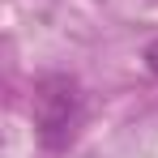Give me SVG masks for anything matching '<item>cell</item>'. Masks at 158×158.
I'll list each match as a JSON object with an SVG mask.
<instances>
[{"instance_id":"obj_1","label":"cell","mask_w":158,"mask_h":158,"mask_svg":"<svg viewBox=\"0 0 158 158\" xmlns=\"http://www.w3.org/2000/svg\"><path fill=\"white\" fill-rule=\"evenodd\" d=\"M77 115H81V90L73 77L47 73V77L34 81V132L47 150L69 145V137L77 128Z\"/></svg>"},{"instance_id":"obj_2","label":"cell","mask_w":158,"mask_h":158,"mask_svg":"<svg viewBox=\"0 0 158 158\" xmlns=\"http://www.w3.org/2000/svg\"><path fill=\"white\" fill-rule=\"evenodd\" d=\"M141 60H145V69H150V73L158 77V39L150 43V47H145V52H141Z\"/></svg>"}]
</instances>
